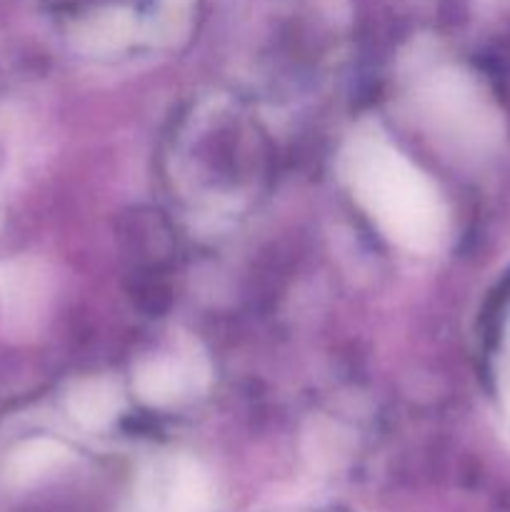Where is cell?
<instances>
[{
	"mask_svg": "<svg viewBox=\"0 0 510 512\" xmlns=\"http://www.w3.org/2000/svg\"><path fill=\"white\" fill-rule=\"evenodd\" d=\"M68 458V450L60 443L48 438L28 440L20 445L8 460V478L18 485H28L33 480L43 478L53 468H58Z\"/></svg>",
	"mask_w": 510,
	"mask_h": 512,
	"instance_id": "cell-7",
	"label": "cell"
},
{
	"mask_svg": "<svg viewBox=\"0 0 510 512\" xmlns=\"http://www.w3.org/2000/svg\"><path fill=\"white\" fill-rule=\"evenodd\" d=\"M210 508H213V488L208 475L198 463L183 460L175 468L163 512H210Z\"/></svg>",
	"mask_w": 510,
	"mask_h": 512,
	"instance_id": "cell-5",
	"label": "cell"
},
{
	"mask_svg": "<svg viewBox=\"0 0 510 512\" xmlns=\"http://www.w3.org/2000/svg\"><path fill=\"white\" fill-rule=\"evenodd\" d=\"M355 198L383 235L413 253H430L445 235V205L435 185L383 135H355L345 150Z\"/></svg>",
	"mask_w": 510,
	"mask_h": 512,
	"instance_id": "cell-1",
	"label": "cell"
},
{
	"mask_svg": "<svg viewBox=\"0 0 510 512\" xmlns=\"http://www.w3.org/2000/svg\"><path fill=\"white\" fill-rule=\"evenodd\" d=\"M505 405H508V415H510V375H508V383H505Z\"/></svg>",
	"mask_w": 510,
	"mask_h": 512,
	"instance_id": "cell-8",
	"label": "cell"
},
{
	"mask_svg": "<svg viewBox=\"0 0 510 512\" xmlns=\"http://www.w3.org/2000/svg\"><path fill=\"white\" fill-rule=\"evenodd\" d=\"M433 125L453 143L480 148L495 138V113L473 80L460 73H440L428 93Z\"/></svg>",
	"mask_w": 510,
	"mask_h": 512,
	"instance_id": "cell-2",
	"label": "cell"
},
{
	"mask_svg": "<svg viewBox=\"0 0 510 512\" xmlns=\"http://www.w3.org/2000/svg\"><path fill=\"white\" fill-rule=\"evenodd\" d=\"M3 310L18 328L30 325L45 303V280L30 263H10L0 273Z\"/></svg>",
	"mask_w": 510,
	"mask_h": 512,
	"instance_id": "cell-3",
	"label": "cell"
},
{
	"mask_svg": "<svg viewBox=\"0 0 510 512\" xmlns=\"http://www.w3.org/2000/svg\"><path fill=\"white\" fill-rule=\"evenodd\" d=\"M70 413L85 428H103L115 418L120 408V395L108 380H88L78 385L68 400Z\"/></svg>",
	"mask_w": 510,
	"mask_h": 512,
	"instance_id": "cell-6",
	"label": "cell"
},
{
	"mask_svg": "<svg viewBox=\"0 0 510 512\" xmlns=\"http://www.w3.org/2000/svg\"><path fill=\"white\" fill-rule=\"evenodd\" d=\"M198 380V368L190 360L158 358L150 360L138 373V393L155 405L183 398Z\"/></svg>",
	"mask_w": 510,
	"mask_h": 512,
	"instance_id": "cell-4",
	"label": "cell"
}]
</instances>
